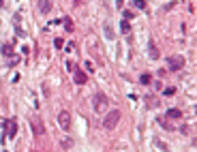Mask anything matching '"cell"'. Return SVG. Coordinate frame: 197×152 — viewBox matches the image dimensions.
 I'll return each instance as SVG.
<instances>
[{
    "label": "cell",
    "instance_id": "1",
    "mask_svg": "<svg viewBox=\"0 0 197 152\" xmlns=\"http://www.w3.org/2000/svg\"><path fill=\"white\" fill-rule=\"evenodd\" d=\"M107 103H109V101H107V96H105L103 92H96V94H94V99H92V105H94V112H98V114L107 109Z\"/></svg>",
    "mask_w": 197,
    "mask_h": 152
},
{
    "label": "cell",
    "instance_id": "2",
    "mask_svg": "<svg viewBox=\"0 0 197 152\" xmlns=\"http://www.w3.org/2000/svg\"><path fill=\"white\" fill-rule=\"evenodd\" d=\"M118 120H120V112H118V109H111V112L105 116V120H103V126H105L107 131H111V129H116Z\"/></svg>",
    "mask_w": 197,
    "mask_h": 152
},
{
    "label": "cell",
    "instance_id": "3",
    "mask_svg": "<svg viewBox=\"0 0 197 152\" xmlns=\"http://www.w3.org/2000/svg\"><path fill=\"white\" fill-rule=\"evenodd\" d=\"M182 66H184V58L180 54H174V56L167 58V69L169 71H180Z\"/></svg>",
    "mask_w": 197,
    "mask_h": 152
},
{
    "label": "cell",
    "instance_id": "4",
    "mask_svg": "<svg viewBox=\"0 0 197 152\" xmlns=\"http://www.w3.org/2000/svg\"><path fill=\"white\" fill-rule=\"evenodd\" d=\"M58 126L62 131H69L71 129V114L66 112V109H62L60 114H58Z\"/></svg>",
    "mask_w": 197,
    "mask_h": 152
},
{
    "label": "cell",
    "instance_id": "5",
    "mask_svg": "<svg viewBox=\"0 0 197 152\" xmlns=\"http://www.w3.org/2000/svg\"><path fill=\"white\" fill-rule=\"evenodd\" d=\"M15 133H17V122H15V118H9L7 120V124H5V137H15Z\"/></svg>",
    "mask_w": 197,
    "mask_h": 152
},
{
    "label": "cell",
    "instance_id": "6",
    "mask_svg": "<svg viewBox=\"0 0 197 152\" xmlns=\"http://www.w3.org/2000/svg\"><path fill=\"white\" fill-rule=\"evenodd\" d=\"M148 56H150L152 60H159V58H161V52H159L154 39H148Z\"/></svg>",
    "mask_w": 197,
    "mask_h": 152
},
{
    "label": "cell",
    "instance_id": "7",
    "mask_svg": "<svg viewBox=\"0 0 197 152\" xmlns=\"http://www.w3.org/2000/svg\"><path fill=\"white\" fill-rule=\"evenodd\" d=\"M30 124H32V131H34V137H43L45 129H43V124H41V120H39V118H32V120H30Z\"/></svg>",
    "mask_w": 197,
    "mask_h": 152
},
{
    "label": "cell",
    "instance_id": "8",
    "mask_svg": "<svg viewBox=\"0 0 197 152\" xmlns=\"http://www.w3.org/2000/svg\"><path fill=\"white\" fill-rule=\"evenodd\" d=\"M73 79H75V84L84 86V84L88 82V75H86L84 71H79V69H77V71H75V75H73Z\"/></svg>",
    "mask_w": 197,
    "mask_h": 152
},
{
    "label": "cell",
    "instance_id": "9",
    "mask_svg": "<svg viewBox=\"0 0 197 152\" xmlns=\"http://www.w3.org/2000/svg\"><path fill=\"white\" fill-rule=\"evenodd\" d=\"M52 7H54L52 0H39V11H41V13H49V11H52Z\"/></svg>",
    "mask_w": 197,
    "mask_h": 152
},
{
    "label": "cell",
    "instance_id": "10",
    "mask_svg": "<svg viewBox=\"0 0 197 152\" xmlns=\"http://www.w3.org/2000/svg\"><path fill=\"white\" fill-rule=\"evenodd\" d=\"M167 118H176V120H182V112L180 109H167V114H165Z\"/></svg>",
    "mask_w": 197,
    "mask_h": 152
},
{
    "label": "cell",
    "instance_id": "11",
    "mask_svg": "<svg viewBox=\"0 0 197 152\" xmlns=\"http://www.w3.org/2000/svg\"><path fill=\"white\" fill-rule=\"evenodd\" d=\"M2 54H5V56H11V54H13V45H11V43H2Z\"/></svg>",
    "mask_w": 197,
    "mask_h": 152
},
{
    "label": "cell",
    "instance_id": "12",
    "mask_svg": "<svg viewBox=\"0 0 197 152\" xmlns=\"http://www.w3.org/2000/svg\"><path fill=\"white\" fill-rule=\"evenodd\" d=\"M139 82L148 86V84H150V82H152V77H150V75H148V73H144V75H141V77H139Z\"/></svg>",
    "mask_w": 197,
    "mask_h": 152
},
{
    "label": "cell",
    "instance_id": "13",
    "mask_svg": "<svg viewBox=\"0 0 197 152\" xmlns=\"http://www.w3.org/2000/svg\"><path fill=\"white\" fill-rule=\"evenodd\" d=\"M122 32H131V24H129V19H122Z\"/></svg>",
    "mask_w": 197,
    "mask_h": 152
},
{
    "label": "cell",
    "instance_id": "14",
    "mask_svg": "<svg viewBox=\"0 0 197 152\" xmlns=\"http://www.w3.org/2000/svg\"><path fill=\"white\" fill-rule=\"evenodd\" d=\"M133 5H135L137 9H146V2H144V0H133Z\"/></svg>",
    "mask_w": 197,
    "mask_h": 152
},
{
    "label": "cell",
    "instance_id": "15",
    "mask_svg": "<svg viewBox=\"0 0 197 152\" xmlns=\"http://www.w3.org/2000/svg\"><path fill=\"white\" fill-rule=\"evenodd\" d=\"M154 146H159V148H161V150H163V152H169V148H167V146H165V144H161V141H159V139H157V141H154Z\"/></svg>",
    "mask_w": 197,
    "mask_h": 152
},
{
    "label": "cell",
    "instance_id": "16",
    "mask_svg": "<svg viewBox=\"0 0 197 152\" xmlns=\"http://www.w3.org/2000/svg\"><path fill=\"white\" fill-rule=\"evenodd\" d=\"M64 26H66V30H73V21L69 17H64Z\"/></svg>",
    "mask_w": 197,
    "mask_h": 152
},
{
    "label": "cell",
    "instance_id": "17",
    "mask_svg": "<svg viewBox=\"0 0 197 152\" xmlns=\"http://www.w3.org/2000/svg\"><path fill=\"white\" fill-rule=\"evenodd\" d=\"M105 37H107V39H114V34H111V30H109V24H105Z\"/></svg>",
    "mask_w": 197,
    "mask_h": 152
},
{
    "label": "cell",
    "instance_id": "18",
    "mask_svg": "<svg viewBox=\"0 0 197 152\" xmlns=\"http://www.w3.org/2000/svg\"><path fill=\"white\" fill-rule=\"evenodd\" d=\"M54 45H56L58 49H62V45H64V41H62V39H56V41H54Z\"/></svg>",
    "mask_w": 197,
    "mask_h": 152
},
{
    "label": "cell",
    "instance_id": "19",
    "mask_svg": "<svg viewBox=\"0 0 197 152\" xmlns=\"http://www.w3.org/2000/svg\"><path fill=\"white\" fill-rule=\"evenodd\" d=\"M17 62H19V58H17V56H13V58H11V60H9V64H11V66H15V64H17Z\"/></svg>",
    "mask_w": 197,
    "mask_h": 152
},
{
    "label": "cell",
    "instance_id": "20",
    "mask_svg": "<svg viewBox=\"0 0 197 152\" xmlns=\"http://www.w3.org/2000/svg\"><path fill=\"white\" fill-rule=\"evenodd\" d=\"M0 7H2V0H0Z\"/></svg>",
    "mask_w": 197,
    "mask_h": 152
},
{
    "label": "cell",
    "instance_id": "21",
    "mask_svg": "<svg viewBox=\"0 0 197 152\" xmlns=\"http://www.w3.org/2000/svg\"><path fill=\"white\" fill-rule=\"evenodd\" d=\"M32 152H37V150H32Z\"/></svg>",
    "mask_w": 197,
    "mask_h": 152
}]
</instances>
